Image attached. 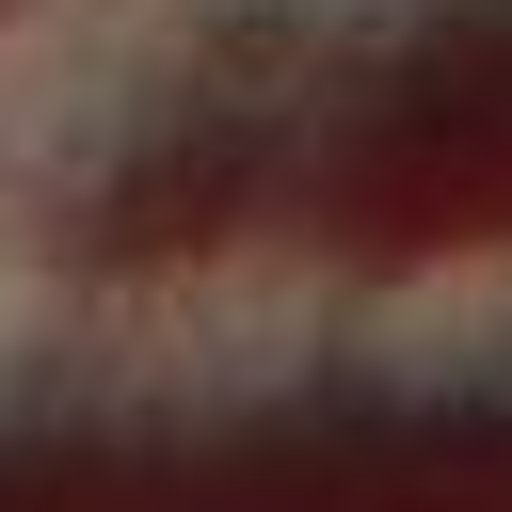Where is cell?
I'll return each instance as SVG.
<instances>
[{
	"label": "cell",
	"instance_id": "6da1fadb",
	"mask_svg": "<svg viewBox=\"0 0 512 512\" xmlns=\"http://www.w3.org/2000/svg\"><path fill=\"white\" fill-rule=\"evenodd\" d=\"M352 336H368L416 400H448V384H512V240H464V256L400 272Z\"/></svg>",
	"mask_w": 512,
	"mask_h": 512
}]
</instances>
